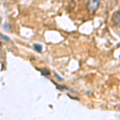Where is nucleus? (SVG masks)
<instances>
[{
	"mask_svg": "<svg viewBox=\"0 0 120 120\" xmlns=\"http://www.w3.org/2000/svg\"><path fill=\"white\" fill-rule=\"evenodd\" d=\"M34 50L38 52L42 51V46L40 45V44H35V45L34 46Z\"/></svg>",
	"mask_w": 120,
	"mask_h": 120,
	"instance_id": "f03ea898",
	"label": "nucleus"
},
{
	"mask_svg": "<svg viewBox=\"0 0 120 120\" xmlns=\"http://www.w3.org/2000/svg\"><path fill=\"white\" fill-rule=\"evenodd\" d=\"M101 3V0H88L87 8L90 13H94L96 11Z\"/></svg>",
	"mask_w": 120,
	"mask_h": 120,
	"instance_id": "f257e3e1",
	"label": "nucleus"
},
{
	"mask_svg": "<svg viewBox=\"0 0 120 120\" xmlns=\"http://www.w3.org/2000/svg\"><path fill=\"white\" fill-rule=\"evenodd\" d=\"M42 74H43L44 75H49V71H46V70H43V71H42Z\"/></svg>",
	"mask_w": 120,
	"mask_h": 120,
	"instance_id": "7ed1b4c3",
	"label": "nucleus"
}]
</instances>
